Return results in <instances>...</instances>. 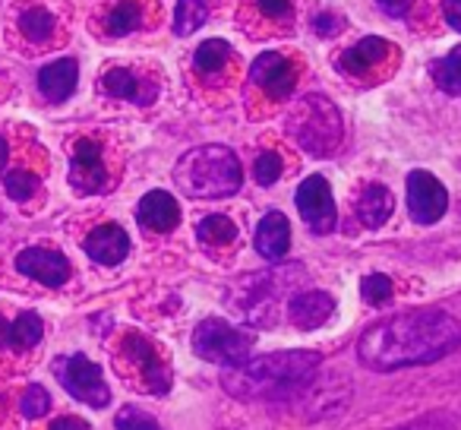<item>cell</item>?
<instances>
[{"label":"cell","mask_w":461,"mask_h":430,"mask_svg":"<svg viewBox=\"0 0 461 430\" xmlns=\"http://www.w3.org/2000/svg\"><path fill=\"white\" fill-rule=\"evenodd\" d=\"M461 345V323L442 310H411L370 326L357 342V354L370 371L433 364Z\"/></svg>","instance_id":"obj_1"},{"label":"cell","mask_w":461,"mask_h":430,"mask_svg":"<svg viewBox=\"0 0 461 430\" xmlns=\"http://www.w3.org/2000/svg\"><path fill=\"white\" fill-rule=\"evenodd\" d=\"M322 358L316 352H276L244 361L221 373V386L238 398H291L316 371Z\"/></svg>","instance_id":"obj_2"},{"label":"cell","mask_w":461,"mask_h":430,"mask_svg":"<svg viewBox=\"0 0 461 430\" xmlns=\"http://www.w3.org/2000/svg\"><path fill=\"white\" fill-rule=\"evenodd\" d=\"M174 184L193 199H224L240 190L244 171L228 146H196L177 159Z\"/></svg>","instance_id":"obj_3"},{"label":"cell","mask_w":461,"mask_h":430,"mask_svg":"<svg viewBox=\"0 0 461 430\" xmlns=\"http://www.w3.org/2000/svg\"><path fill=\"white\" fill-rule=\"evenodd\" d=\"M288 130L303 152L332 155L341 142V114L326 96H307L288 117Z\"/></svg>","instance_id":"obj_4"},{"label":"cell","mask_w":461,"mask_h":430,"mask_svg":"<svg viewBox=\"0 0 461 430\" xmlns=\"http://www.w3.org/2000/svg\"><path fill=\"white\" fill-rule=\"evenodd\" d=\"M288 276L282 270L266 272V276H247L238 282V301H228L238 310L244 320H250L253 326H276L278 320V297L285 295V288L291 291Z\"/></svg>","instance_id":"obj_5"},{"label":"cell","mask_w":461,"mask_h":430,"mask_svg":"<svg viewBox=\"0 0 461 430\" xmlns=\"http://www.w3.org/2000/svg\"><path fill=\"white\" fill-rule=\"evenodd\" d=\"M253 342H257V335L250 329L230 326L224 320H203L196 326V333H193V348H196L199 358L221 367L244 364Z\"/></svg>","instance_id":"obj_6"},{"label":"cell","mask_w":461,"mask_h":430,"mask_svg":"<svg viewBox=\"0 0 461 430\" xmlns=\"http://www.w3.org/2000/svg\"><path fill=\"white\" fill-rule=\"evenodd\" d=\"M58 380L73 398L92 405V408H104L111 402V389L102 377V367L92 364L86 354H70V358H60L54 364Z\"/></svg>","instance_id":"obj_7"},{"label":"cell","mask_w":461,"mask_h":430,"mask_svg":"<svg viewBox=\"0 0 461 430\" xmlns=\"http://www.w3.org/2000/svg\"><path fill=\"white\" fill-rule=\"evenodd\" d=\"M297 209H301L303 222L310 225L313 234H329L335 232L339 212H335L332 187L322 174H310L301 187H297Z\"/></svg>","instance_id":"obj_8"},{"label":"cell","mask_w":461,"mask_h":430,"mask_svg":"<svg viewBox=\"0 0 461 430\" xmlns=\"http://www.w3.org/2000/svg\"><path fill=\"white\" fill-rule=\"evenodd\" d=\"M408 209L417 225H433L446 215L448 193L429 171H411L408 174Z\"/></svg>","instance_id":"obj_9"},{"label":"cell","mask_w":461,"mask_h":430,"mask_svg":"<svg viewBox=\"0 0 461 430\" xmlns=\"http://www.w3.org/2000/svg\"><path fill=\"white\" fill-rule=\"evenodd\" d=\"M16 270L23 276L35 279V282L48 285V288H60V285L70 279V260L60 251H48V247H26V251L16 257Z\"/></svg>","instance_id":"obj_10"},{"label":"cell","mask_w":461,"mask_h":430,"mask_svg":"<svg viewBox=\"0 0 461 430\" xmlns=\"http://www.w3.org/2000/svg\"><path fill=\"white\" fill-rule=\"evenodd\" d=\"M70 184L79 193H98L108 187V171H104L102 149L95 140H77L70 159Z\"/></svg>","instance_id":"obj_11"},{"label":"cell","mask_w":461,"mask_h":430,"mask_svg":"<svg viewBox=\"0 0 461 430\" xmlns=\"http://www.w3.org/2000/svg\"><path fill=\"white\" fill-rule=\"evenodd\" d=\"M250 79L257 86H263L269 98H288L297 86V67L291 64L288 58H282V54L269 51V54H263V58L253 60Z\"/></svg>","instance_id":"obj_12"},{"label":"cell","mask_w":461,"mask_h":430,"mask_svg":"<svg viewBox=\"0 0 461 430\" xmlns=\"http://www.w3.org/2000/svg\"><path fill=\"white\" fill-rule=\"evenodd\" d=\"M136 222H140L142 228H149V232H161V234L174 232L180 222L177 199L165 190L146 193V197L140 199V206H136Z\"/></svg>","instance_id":"obj_13"},{"label":"cell","mask_w":461,"mask_h":430,"mask_svg":"<svg viewBox=\"0 0 461 430\" xmlns=\"http://www.w3.org/2000/svg\"><path fill=\"white\" fill-rule=\"evenodd\" d=\"M86 253L102 266H117L127 260L130 253V238L121 225H98L95 232L86 238Z\"/></svg>","instance_id":"obj_14"},{"label":"cell","mask_w":461,"mask_h":430,"mask_svg":"<svg viewBox=\"0 0 461 430\" xmlns=\"http://www.w3.org/2000/svg\"><path fill=\"white\" fill-rule=\"evenodd\" d=\"M335 314V301L326 291H301L288 301V320L301 329H316Z\"/></svg>","instance_id":"obj_15"},{"label":"cell","mask_w":461,"mask_h":430,"mask_svg":"<svg viewBox=\"0 0 461 430\" xmlns=\"http://www.w3.org/2000/svg\"><path fill=\"white\" fill-rule=\"evenodd\" d=\"M257 251H259V257H266V260H282L285 253H288V247H291V225H288V219H285L282 212H266L263 215V222L257 225Z\"/></svg>","instance_id":"obj_16"},{"label":"cell","mask_w":461,"mask_h":430,"mask_svg":"<svg viewBox=\"0 0 461 430\" xmlns=\"http://www.w3.org/2000/svg\"><path fill=\"white\" fill-rule=\"evenodd\" d=\"M77 79H79V67L73 58H60L54 64L41 67L39 73V89L48 102H67L77 89Z\"/></svg>","instance_id":"obj_17"},{"label":"cell","mask_w":461,"mask_h":430,"mask_svg":"<svg viewBox=\"0 0 461 430\" xmlns=\"http://www.w3.org/2000/svg\"><path fill=\"white\" fill-rule=\"evenodd\" d=\"M127 352H130V358L140 364V371H142V377H146V383H149V389L152 392H167V386H171V377H167V367L161 364V358H158V352H155L152 345H149L142 335H127Z\"/></svg>","instance_id":"obj_18"},{"label":"cell","mask_w":461,"mask_h":430,"mask_svg":"<svg viewBox=\"0 0 461 430\" xmlns=\"http://www.w3.org/2000/svg\"><path fill=\"white\" fill-rule=\"evenodd\" d=\"M104 92L114 98H127V102L136 105H152L155 96H158V86L152 79H142L130 70H111L104 73Z\"/></svg>","instance_id":"obj_19"},{"label":"cell","mask_w":461,"mask_h":430,"mask_svg":"<svg viewBox=\"0 0 461 430\" xmlns=\"http://www.w3.org/2000/svg\"><path fill=\"white\" fill-rule=\"evenodd\" d=\"M392 54V45L383 39H364L357 41L354 48H348L345 54H341L339 67L345 73H351V77H364V73H370L376 64H383L385 58Z\"/></svg>","instance_id":"obj_20"},{"label":"cell","mask_w":461,"mask_h":430,"mask_svg":"<svg viewBox=\"0 0 461 430\" xmlns=\"http://www.w3.org/2000/svg\"><path fill=\"white\" fill-rule=\"evenodd\" d=\"M392 215V193L389 187L383 184H370L364 187L357 199V219L364 222L366 228H383Z\"/></svg>","instance_id":"obj_21"},{"label":"cell","mask_w":461,"mask_h":430,"mask_svg":"<svg viewBox=\"0 0 461 430\" xmlns=\"http://www.w3.org/2000/svg\"><path fill=\"white\" fill-rule=\"evenodd\" d=\"M41 335H45V323H41V316L32 314V310H26V314H20L14 323H10L7 348H20V352H26V348L39 345Z\"/></svg>","instance_id":"obj_22"},{"label":"cell","mask_w":461,"mask_h":430,"mask_svg":"<svg viewBox=\"0 0 461 430\" xmlns=\"http://www.w3.org/2000/svg\"><path fill=\"white\" fill-rule=\"evenodd\" d=\"M205 20H209V4L205 0H177V10H174V32L177 35L196 32Z\"/></svg>","instance_id":"obj_23"},{"label":"cell","mask_w":461,"mask_h":430,"mask_svg":"<svg viewBox=\"0 0 461 430\" xmlns=\"http://www.w3.org/2000/svg\"><path fill=\"white\" fill-rule=\"evenodd\" d=\"M20 29H23V35H26L29 41L41 45V41H48L54 35L58 23H54V16L48 14L45 7H29L26 14L20 16Z\"/></svg>","instance_id":"obj_24"},{"label":"cell","mask_w":461,"mask_h":430,"mask_svg":"<svg viewBox=\"0 0 461 430\" xmlns=\"http://www.w3.org/2000/svg\"><path fill=\"white\" fill-rule=\"evenodd\" d=\"M196 234H199V241H205V244H212V247L234 244V241H238V225L230 219H224V215H205V219L199 222Z\"/></svg>","instance_id":"obj_25"},{"label":"cell","mask_w":461,"mask_h":430,"mask_svg":"<svg viewBox=\"0 0 461 430\" xmlns=\"http://www.w3.org/2000/svg\"><path fill=\"white\" fill-rule=\"evenodd\" d=\"M228 54H230L228 41L209 39V41H203V45L196 48V54H193V64H196V70H199V73L212 77V73H218L224 64H228Z\"/></svg>","instance_id":"obj_26"},{"label":"cell","mask_w":461,"mask_h":430,"mask_svg":"<svg viewBox=\"0 0 461 430\" xmlns=\"http://www.w3.org/2000/svg\"><path fill=\"white\" fill-rule=\"evenodd\" d=\"M433 77H436V83H439V89H446L448 96H461V48H452V51L433 67Z\"/></svg>","instance_id":"obj_27"},{"label":"cell","mask_w":461,"mask_h":430,"mask_svg":"<svg viewBox=\"0 0 461 430\" xmlns=\"http://www.w3.org/2000/svg\"><path fill=\"white\" fill-rule=\"evenodd\" d=\"M140 23H142L140 4H117L108 14V20H104V26H108L111 35H130L133 29H140Z\"/></svg>","instance_id":"obj_28"},{"label":"cell","mask_w":461,"mask_h":430,"mask_svg":"<svg viewBox=\"0 0 461 430\" xmlns=\"http://www.w3.org/2000/svg\"><path fill=\"white\" fill-rule=\"evenodd\" d=\"M360 295H364V301L370 304V307H383V304H389L392 301L389 276H383V272H373V276H366L364 282H360Z\"/></svg>","instance_id":"obj_29"},{"label":"cell","mask_w":461,"mask_h":430,"mask_svg":"<svg viewBox=\"0 0 461 430\" xmlns=\"http://www.w3.org/2000/svg\"><path fill=\"white\" fill-rule=\"evenodd\" d=\"M4 187H7V197L16 199V203H26L29 197H35V190H39V178H35L32 171H10L7 180H4Z\"/></svg>","instance_id":"obj_30"},{"label":"cell","mask_w":461,"mask_h":430,"mask_svg":"<svg viewBox=\"0 0 461 430\" xmlns=\"http://www.w3.org/2000/svg\"><path fill=\"white\" fill-rule=\"evenodd\" d=\"M48 408H51V396H48L45 386H39V383L26 386V392H23V398H20L23 415L26 417H45Z\"/></svg>","instance_id":"obj_31"},{"label":"cell","mask_w":461,"mask_h":430,"mask_svg":"<svg viewBox=\"0 0 461 430\" xmlns=\"http://www.w3.org/2000/svg\"><path fill=\"white\" fill-rule=\"evenodd\" d=\"M114 424H117V430H158V421H155L149 411L136 408V405H127V408L117 411Z\"/></svg>","instance_id":"obj_32"},{"label":"cell","mask_w":461,"mask_h":430,"mask_svg":"<svg viewBox=\"0 0 461 430\" xmlns=\"http://www.w3.org/2000/svg\"><path fill=\"white\" fill-rule=\"evenodd\" d=\"M282 171H285V161L278 159L276 152H263L257 159V165H253V174H257V180L263 187H272L278 178H282Z\"/></svg>","instance_id":"obj_33"},{"label":"cell","mask_w":461,"mask_h":430,"mask_svg":"<svg viewBox=\"0 0 461 430\" xmlns=\"http://www.w3.org/2000/svg\"><path fill=\"white\" fill-rule=\"evenodd\" d=\"M257 7L263 10V16H269V20H285V16H291V0H257Z\"/></svg>","instance_id":"obj_34"},{"label":"cell","mask_w":461,"mask_h":430,"mask_svg":"<svg viewBox=\"0 0 461 430\" xmlns=\"http://www.w3.org/2000/svg\"><path fill=\"white\" fill-rule=\"evenodd\" d=\"M395 430H455L446 417H420V421H411L404 427H395Z\"/></svg>","instance_id":"obj_35"},{"label":"cell","mask_w":461,"mask_h":430,"mask_svg":"<svg viewBox=\"0 0 461 430\" xmlns=\"http://www.w3.org/2000/svg\"><path fill=\"white\" fill-rule=\"evenodd\" d=\"M442 16L455 32H461V0H442Z\"/></svg>","instance_id":"obj_36"},{"label":"cell","mask_w":461,"mask_h":430,"mask_svg":"<svg viewBox=\"0 0 461 430\" xmlns=\"http://www.w3.org/2000/svg\"><path fill=\"white\" fill-rule=\"evenodd\" d=\"M339 26H341V20H339V16H332V14H320L313 20V29L320 35H335V32H339Z\"/></svg>","instance_id":"obj_37"},{"label":"cell","mask_w":461,"mask_h":430,"mask_svg":"<svg viewBox=\"0 0 461 430\" xmlns=\"http://www.w3.org/2000/svg\"><path fill=\"white\" fill-rule=\"evenodd\" d=\"M379 7H383V14H389V16H404L411 10V4L414 0H376Z\"/></svg>","instance_id":"obj_38"},{"label":"cell","mask_w":461,"mask_h":430,"mask_svg":"<svg viewBox=\"0 0 461 430\" xmlns=\"http://www.w3.org/2000/svg\"><path fill=\"white\" fill-rule=\"evenodd\" d=\"M51 430H89V424H86L83 417H58V421L51 424Z\"/></svg>","instance_id":"obj_39"},{"label":"cell","mask_w":461,"mask_h":430,"mask_svg":"<svg viewBox=\"0 0 461 430\" xmlns=\"http://www.w3.org/2000/svg\"><path fill=\"white\" fill-rule=\"evenodd\" d=\"M7 159H10V146H7V140L0 136V171L7 168Z\"/></svg>","instance_id":"obj_40"},{"label":"cell","mask_w":461,"mask_h":430,"mask_svg":"<svg viewBox=\"0 0 461 430\" xmlns=\"http://www.w3.org/2000/svg\"><path fill=\"white\" fill-rule=\"evenodd\" d=\"M7 333H10V323L0 316V348H7Z\"/></svg>","instance_id":"obj_41"}]
</instances>
